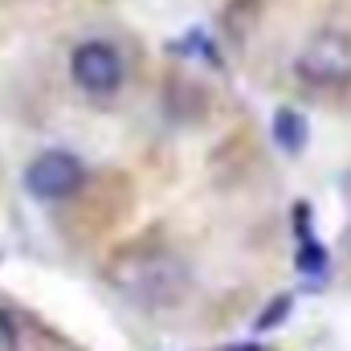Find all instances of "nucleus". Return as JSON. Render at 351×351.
Instances as JSON below:
<instances>
[{"label": "nucleus", "mask_w": 351, "mask_h": 351, "mask_svg": "<svg viewBox=\"0 0 351 351\" xmlns=\"http://www.w3.org/2000/svg\"><path fill=\"white\" fill-rule=\"evenodd\" d=\"M110 282L143 306H172L188 290V265L164 254V250H143V254H127L123 262L110 265Z\"/></svg>", "instance_id": "obj_1"}, {"label": "nucleus", "mask_w": 351, "mask_h": 351, "mask_svg": "<svg viewBox=\"0 0 351 351\" xmlns=\"http://www.w3.org/2000/svg\"><path fill=\"white\" fill-rule=\"evenodd\" d=\"M294 70L311 86H335V82H343L351 74V33H343V29H319L302 45Z\"/></svg>", "instance_id": "obj_2"}, {"label": "nucleus", "mask_w": 351, "mask_h": 351, "mask_svg": "<svg viewBox=\"0 0 351 351\" xmlns=\"http://www.w3.org/2000/svg\"><path fill=\"white\" fill-rule=\"evenodd\" d=\"M70 74H74V82L86 94L106 98V94H114V90L123 86V58L106 41H82L70 53Z\"/></svg>", "instance_id": "obj_3"}, {"label": "nucleus", "mask_w": 351, "mask_h": 351, "mask_svg": "<svg viewBox=\"0 0 351 351\" xmlns=\"http://www.w3.org/2000/svg\"><path fill=\"white\" fill-rule=\"evenodd\" d=\"M78 184H82V164L70 152H41L25 168V188L37 200H66L70 192H78Z\"/></svg>", "instance_id": "obj_4"}, {"label": "nucleus", "mask_w": 351, "mask_h": 351, "mask_svg": "<svg viewBox=\"0 0 351 351\" xmlns=\"http://www.w3.org/2000/svg\"><path fill=\"white\" fill-rule=\"evenodd\" d=\"M274 143H282V152H302V143H306V123L298 119V110H290V106H282L278 114H274Z\"/></svg>", "instance_id": "obj_5"}, {"label": "nucleus", "mask_w": 351, "mask_h": 351, "mask_svg": "<svg viewBox=\"0 0 351 351\" xmlns=\"http://www.w3.org/2000/svg\"><path fill=\"white\" fill-rule=\"evenodd\" d=\"M298 269H306V274H323V269H327L323 250L315 245V237H306V241H302V250H298Z\"/></svg>", "instance_id": "obj_6"}, {"label": "nucleus", "mask_w": 351, "mask_h": 351, "mask_svg": "<svg viewBox=\"0 0 351 351\" xmlns=\"http://www.w3.org/2000/svg\"><path fill=\"white\" fill-rule=\"evenodd\" d=\"M290 302H294L290 294H282V298H274V302H269V311H265L262 319H258V331H269V327H278V323H282V319L290 315Z\"/></svg>", "instance_id": "obj_7"}, {"label": "nucleus", "mask_w": 351, "mask_h": 351, "mask_svg": "<svg viewBox=\"0 0 351 351\" xmlns=\"http://www.w3.org/2000/svg\"><path fill=\"white\" fill-rule=\"evenodd\" d=\"M0 351H16V323L0 311Z\"/></svg>", "instance_id": "obj_8"}, {"label": "nucleus", "mask_w": 351, "mask_h": 351, "mask_svg": "<svg viewBox=\"0 0 351 351\" xmlns=\"http://www.w3.org/2000/svg\"><path fill=\"white\" fill-rule=\"evenodd\" d=\"M221 351H262L258 343H233V348H221Z\"/></svg>", "instance_id": "obj_9"}]
</instances>
